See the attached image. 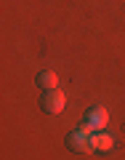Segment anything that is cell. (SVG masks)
Listing matches in <instances>:
<instances>
[{"label":"cell","mask_w":125,"mask_h":160,"mask_svg":"<svg viewBox=\"0 0 125 160\" xmlns=\"http://www.w3.org/2000/svg\"><path fill=\"white\" fill-rule=\"evenodd\" d=\"M107 120H109V112L101 107V104H96V107H91L85 115H83L80 128H85V131H104V128H107Z\"/></svg>","instance_id":"6da1fadb"},{"label":"cell","mask_w":125,"mask_h":160,"mask_svg":"<svg viewBox=\"0 0 125 160\" xmlns=\"http://www.w3.org/2000/svg\"><path fill=\"white\" fill-rule=\"evenodd\" d=\"M91 133L93 131H85V128H75V131L67 133V139H64V144H67L72 152H93V144H91Z\"/></svg>","instance_id":"7a4b0ae2"},{"label":"cell","mask_w":125,"mask_h":160,"mask_svg":"<svg viewBox=\"0 0 125 160\" xmlns=\"http://www.w3.org/2000/svg\"><path fill=\"white\" fill-rule=\"evenodd\" d=\"M64 104H67V96H64L61 88L43 91V99H40V107H43V112H48V115H59V112L64 109Z\"/></svg>","instance_id":"3957f363"},{"label":"cell","mask_w":125,"mask_h":160,"mask_svg":"<svg viewBox=\"0 0 125 160\" xmlns=\"http://www.w3.org/2000/svg\"><path fill=\"white\" fill-rule=\"evenodd\" d=\"M91 144H93L96 152H109L112 144H114V139L109 136L107 131H93V133H91Z\"/></svg>","instance_id":"277c9868"},{"label":"cell","mask_w":125,"mask_h":160,"mask_svg":"<svg viewBox=\"0 0 125 160\" xmlns=\"http://www.w3.org/2000/svg\"><path fill=\"white\" fill-rule=\"evenodd\" d=\"M35 83H37V88H43V91H53V88H59V78H56V72H51V69L37 72Z\"/></svg>","instance_id":"5b68a950"}]
</instances>
